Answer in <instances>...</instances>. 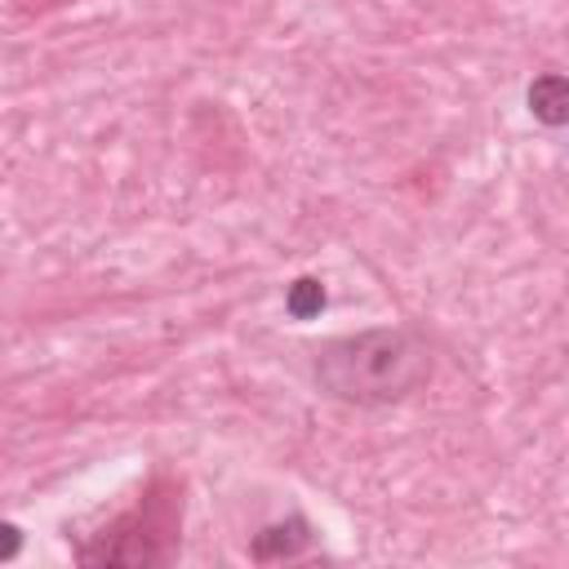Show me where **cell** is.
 Segmentation results:
<instances>
[{"label":"cell","mask_w":569,"mask_h":569,"mask_svg":"<svg viewBox=\"0 0 569 569\" xmlns=\"http://www.w3.org/2000/svg\"><path fill=\"white\" fill-rule=\"evenodd\" d=\"M178 511L182 502L173 507V498H147V507H138L129 520L133 533L116 529V533H102L98 547H84L80 560L84 565H164L178 547Z\"/></svg>","instance_id":"cell-2"},{"label":"cell","mask_w":569,"mask_h":569,"mask_svg":"<svg viewBox=\"0 0 569 569\" xmlns=\"http://www.w3.org/2000/svg\"><path fill=\"white\" fill-rule=\"evenodd\" d=\"M431 378V347L405 325L342 333L316 351V382L342 405L378 409L413 396Z\"/></svg>","instance_id":"cell-1"},{"label":"cell","mask_w":569,"mask_h":569,"mask_svg":"<svg viewBox=\"0 0 569 569\" xmlns=\"http://www.w3.org/2000/svg\"><path fill=\"white\" fill-rule=\"evenodd\" d=\"M316 542L311 525L302 516H289L284 525H267L258 538H253V560H289V556H302L307 547Z\"/></svg>","instance_id":"cell-3"},{"label":"cell","mask_w":569,"mask_h":569,"mask_svg":"<svg viewBox=\"0 0 569 569\" xmlns=\"http://www.w3.org/2000/svg\"><path fill=\"white\" fill-rule=\"evenodd\" d=\"M529 111H533V120H542L547 129H560V124L569 120V84H565L560 71L533 76V84H529Z\"/></svg>","instance_id":"cell-4"},{"label":"cell","mask_w":569,"mask_h":569,"mask_svg":"<svg viewBox=\"0 0 569 569\" xmlns=\"http://www.w3.org/2000/svg\"><path fill=\"white\" fill-rule=\"evenodd\" d=\"M284 307H289L293 320H311V316H320V311H325V284H320L316 276H298V280L289 284Z\"/></svg>","instance_id":"cell-5"},{"label":"cell","mask_w":569,"mask_h":569,"mask_svg":"<svg viewBox=\"0 0 569 569\" xmlns=\"http://www.w3.org/2000/svg\"><path fill=\"white\" fill-rule=\"evenodd\" d=\"M18 547H22V533H18V525H0V560L18 556Z\"/></svg>","instance_id":"cell-6"}]
</instances>
